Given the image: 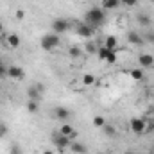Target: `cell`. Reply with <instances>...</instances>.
<instances>
[{
	"label": "cell",
	"mask_w": 154,
	"mask_h": 154,
	"mask_svg": "<svg viewBox=\"0 0 154 154\" xmlns=\"http://www.w3.org/2000/svg\"><path fill=\"white\" fill-rule=\"evenodd\" d=\"M84 22H86L88 25H91V27L97 29L99 25H102V23L106 22V11H104L102 7H91V9L86 11Z\"/></svg>",
	"instance_id": "cell-1"
},
{
	"label": "cell",
	"mask_w": 154,
	"mask_h": 154,
	"mask_svg": "<svg viewBox=\"0 0 154 154\" xmlns=\"http://www.w3.org/2000/svg\"><path fill=\"white\" fill-rule=\"evenodd\" d=\"M59 43H61V38H59V34H56V32L43 34L41 39H39V47H41L43 50H54L56 47H59Z\"/></svg>",
	"instance_id": "cell-2"
},
{
	"label": "cell",
	"mask_w": 154,
	"mask_h": 154,
	"mask_svg": "<svg viewBox=\"0 0 154 154\" xmlns=\"http://www.w3.org/2000/svg\"><path fill=\"white\" fill-rule=\"evenodd\" d=\"M52 142H54V145H56V149H57L59 152L66 151V149L70 147V143H72V140H70L68 136H63V134H61L59 131L52 134Z\"/></svg>",
	"instance_id": "cell-3"
},
{
	"label": "cell",
	"mask_w": 154,
	"mask_h": 154,
	"mask_svg": "<svg viewBox=\"0 0 154 154\" xmlns=\"http://www.w3.org/2000/svg\"><path fill=\"white\" fill-rule=\"evenodd\" d=\"M68 29H70L68 20H65V18H54V20H52V32L63 34V32H66Z\"/></svg>",
	"instance_id": "cell-4"
},
{
	"label": "cell",
	"mask_w": 154,
	"mask_h": 154,
	"mask_svg": "<svg viewBox=\"0 0 154 154\" xmlns=\"http://www.w3.org/2000/svg\"><path fill=\"white\" fill-rule=\"evenodd\" d=\"M129 127H131V131H133L134 134H142V133L147 129V124H145V120H143V118L134 116V118H131V120H129Z\"/></svg>",
	"instance_id": "cell-5"
},
{
	"label": "cell",
	"mask_w": 154,
	"mask_h": 154,
	"mask_svg": "<svg viewBox=\"0 0 154 154\" xmlns=\"http://www.w3.org/2000/svg\"><path fill=\"white\" fill-rule=\"evenodd\" d=\"M75 32L79 34V36H81V38H91V36L95 34V27L88 25L86 22H81V23H77Z\"/></svg>",
	"instance_id": "cell-6"
},
{
	"label": "cell",
	"mask_w": 154,
	"mask_h": 154,
	"mask_svg": "<svg viewBox=\"0 0 154 154\" xmlns=\"http://www.w3.org/2000/svg\"><path fill=\"white\" fill-rule=\"evenodd\" d=\"M7 77H11L14 81H22V79H25V70L22 66L11 65V66H7Z\"/></svg>",
	"instance_id": "cell-7"
},
{
	"label": "cell",
	"mask_w": 154,
	"mask_h": 154,
	"mask_svg": "<svg viewBox=\"0 0 154 154\" xmlns=\"http://www.w3.org/2000/svg\"><path fill=\"white\" fill-rule=\"evenodd\" d=\"M4 41L7 43L9 48H18L20 43H22V41H20V36H18L16 32H9L7 36H4Z\"/></svg>",
	"instance_id": "cell-8"
},
{
	"label": "cell",
	"mask_w": 154,
	"mask_h": 154,
	"mask_svg": "<svg viewBox=\"0 0 154 154\" xmlns=\"http://www.w3.org/2000/svg\"><path fill=\"white\" fill-rule=\"evenodd\" d=\"M138 63L142 68H151V66H154V56L152 54H140Z\"/></svg>",
	"instance_id": "cell-9"
},
{
	"label": "cell",
	"mask_w": 154,
	"mask_h": 154,
	"mask_svg": "<svg viewBox=\"0 0 154 154\" xmlns=\"http://www.w3.org/2000/svg\"><path fill=\"white\" fill-rule=\"evenodd\" d=\"M54 116L57 120H68L70 118V109L65 108V106H56L54 108Z\"/></svg>",
	"instance_id": "cell-10"
},
{
	"label": "cell",
	"mask_w": 154,
	"mask_h": 154,
	"mask_svg": "<svg viewBox=\"0 0 154 154\" xmlns=\"http://www.w3.org/2000/svg\"><path fill=\"white\" fill-rule=\"evenodd\" d=\"M127 41L131 43V45H136V47H142L143 43H145V39L142 34H138V32H134V31H131L129 34H127Z\"/></svg>",
	"instance_id": "cell-11"
},
{
	"label": "cell",
	"mask_w": 154,
	"mask_h": 154,
	"mask_svg": "<svg viewBox=\"0 0 154 154\" xmlns=\"http://www.w3.org/2000/svg\"><path fill=\"white\" fill-rule=\"evenodd\" d=\"M136 22H138L142 27H149V25L152 23V18H151V14H147V13H140V14H136Z\"/></svg>",
	"instance_id": "cell-12"
},
{
	"label": "cell",
	"mask_w": 154,
	"mask_h": 154,
	"mask_svg": "<svg viewBox=\"0 0 154 154\" xmlns=\"http://www.w3.org/2000/svg\"><path fill=\"white\" fill-rule=\"evenodd\" d=\"M70 151L74 154H86L88 152V147L84 143H79V142H72L70 143Z\"/></svg>",
	"instance_id": "cell-13"
},
{
	"label": "cell",
	"mask_w": 154,
	"mask_h": 154,
	"mask_svg": "<svg viewBox=\"0 0 154 154\" xmlns=\"http://www.w3.org/2000/svg\"><path fill=\"white\" fill-rule=\"evenodd\" d=\"M120 5V0H102V9L104 11H115Z\"/></svg>",
	"instance_id": "cell-14"
},
{
	"label": "cell",
	"mask_w": 154,
	"mask_h": 154,
	"mask_svg": "<svg viewBox=\"0 0 154 154\" xmlns=\"http://www.w3.org/2000/svg\"><path fill=\"white\" fill-rule=\"evenodd\" d=\"M104 47L106 48H109V50H118V39L115 38V36H108L106 38V41H104Z\"/></svg>",
	"instance_id": "cell-15"
},
{
	"label": "cell",
	"mask_w": 154,
	"mask_h": 154,
	"mask_svg": "<svg viewBox=\"0 0 154 154\" xmlns=\"http://www.w3.org/2000/svg\"><path fill=\"white\" fill-rule=\"evenodd\" d=\"M27 95H29V99H31V100H39V97H41V91H39L36 86H29V90H27Z\"/></svg>",
	"instance_id": "cell-16"
},
{
	"label": "cell",
	"mask_w": 154,
	"mask_h": 154,
	"mask_svg": "<svg viewBox=\"0 0 154 154\" xmlns=\"http://www.w3.org/2000/svg\"><path fill=\"white\" fill-rule=\"evenodd\" d=\"M74 131H75V129H74L70 124H63V125L59 127V133H61L63 136H68V138H70V134H72Z\"/></svg>",
	"instance_id": "cell-17"
},
{
	"label": "cell",
	"mask_w": 154,
	"mask_h": 154,
	"mask_svg": "<svg viewBox=\"0 0 154 154\" xmlns=\"http://www.w3.org/2000/svg\"><path fill=\"white\" fill-rule=\"evenodd\" d=\"M27 111H29V113H38L39 111V100H31V99H29V102H27Z\"/></svg>",
	"instance_id": "cell-18"
},
{
	"label": "cell",
	"mask_w": 154,
	"mask_h": 154,
	"mask_svg": "<svg viewBox=\"0 0 154 154\" xmlns=\"http://www.w3.org/2000/svg\"><path fill=\"white\" fill-rule=\"evenodd\" d=\"M91 122H93V125H95V127H100V129H102V127L108 124V122H106V118H104L102 115H95Z\"/></svg>",
	"instance_id": "cell-19"
},
{
	"label": "cell",
	"mask_w": 154,
	"mask_h": 154,
	"mask_svg": "<svg viewBox=\"0 0 154 154\" xmlns=\"http://www.w3.org/2000/svg\"><path fill=\"white\" fill-rule=\"evenodd\" d=\"M102 131H104V134H106V136H109V138H115V136H116V129L111 125V124H106V125L102 127Z\"/></svg>",
	"instance_id": "cell-20"
},
{
	"label": "cell",
	"mask_w": 154,
	"mask_h": 154,
	"mask_svg": "<svg viewBox=\"0 0 154 154\" xmlns=\"http://www.w3.org/2000/svg\"><path fill=\"white\" fill-rule=\"evenodd\" d=\"M129 75L133 77V79H134V81H142V79H143V70H142V68H133V70H131V72H129Z\"/></svg>",
	"instance_id": "cell-21"
},
{
	"label": "cell",
	"mask_w": 154,
	"mask_h": 154,
	"mask_svg": "<svg viewBox=\"0 0 154 154\" xmlns=\"http://www.w3.org/2000/svg\"><path fill=\"white\" fill-rule=\"evenodd\" d=\"M93 82H95V75L93 74H84L82 75V84L84 86H91Z\"/></svg>",
	"instance_id": "cell-22"
},
{
	"label": "cell",
	"mask_w": 154,
	"mask_h": 154,
	"mask_svg": "<svg viewBox=\"0 0 154 154\" xmlns=\"http://www.w3.org/2000/svg\"><path fill=\"white\" fill-rule=\"evenodd\" d=\"M108 52H109V48H106L104 45H102V47H99V50H97V56H99V59H100V61H106V56H108Z\"/></svg>",
	"instance_id": "cell-23"
},
{
	"label": "cell",
	"mask_w": 154,
	"mask_h": 154,
	"mask_svg": "<svg viewBox=\"0 0 154 154\" xmlns=\"http://www.w3.org/2000/svg\"><path fill=\"white\" fill-rule=\"evenodd\" d=\"M116 59H118V57H116V52L115 50H109L108 56H106V63H108V65H115Z\"/></svg>",
	"instance_id": "cell-24"
},
{
	"label": "cell",
	"mask_w": 154,
	"mask_h": 154,
	"mask_svg": "<svg viewBox=\"0 0 154 154\" xmlns=\"http://www.w3.org/2000/svg\"><path fill=\"white\" fill-rule=\"evenodd\" d=\"M68 54H70V57H79V56H81V48L74 45V47L68 48Z\"/></svg>",
	"instance_id": "cell-25"
},
{
	"label": "cell",
	"mask_w": 154,
	"mask_h": 154,
	"mask_svg": "<svg viewBox=\"0 0 154 154\" xmlns=\"http://www.w3.org/2000/svg\"><path fill=\"white\" fill-rule=\"evenodd\" d=\"M84 48H86V52H90V54H95V52L99 50V47H97L95 43H86V47H84Z\"/></svg>",
	"instance_id": "cell-26"
},
{
	"label": "cell",
	"mask_w": 154,
	"mask_h": 154,
	"mask_svg": "<svg viewBox=\"0 0 154 154\" xmlns=\"http://www.w3.org/2000/svg\"><path fill=\"white\" fill-rule=\"evenodd\" d=\"M9 154H23V151L20 149V145L13 143V145H11V149H9Z\"/></svg>",
	"instance_id": "cell-27"
},
{
	"label": "cell",
	"mask_w": 154,
	"mask_h": 154,
	"mask_svg": "<svg viewBox=\"0 0 154 154\" xmlns=\"http://www.w3.org/2000/svg\"><path fill=\"white\" fill-rule=\"evenodd\" d=\"M120 4H124L125 7H134L138 5V0H120Z\"/></svg>",
	"instance_id": "cell-28"
},
{
	"label": "cell",
	"mask_w": 154,
	"mask_h": 154,
	"mask_svg": "<svg viewBox=\"0 0 154 154\" xmlns=\"http://www.w3.org/2000/svg\"><path fill=\"white\" fill-rule=\"evenodd\" d=\"M4 75H7V66H5V65H4V61L0 59V79H2Z\"/></svg>",
	"instance_id": "cell-29"
},
{
	"label": "cell",
	"mask_w": 154,
	"mask_h": 154,
	"mask_svg": "<svg viewBox=\"0 0 154 154\" xmlns=\"http://www.w3.org/2000/svg\"><path fill=\"white\" fill-rule=\"evenodd\" d=\"M143 39L147 41V43H154V32L151 31V32H147L145 36H143Z\"/></svg>",
	"instance_id": "cell-30"
},
{
	"label": "cell",
	"mask_w": 154,
	"mask_h": 154,
	"mask_svg": "<svg viewBox=\"0 0 154 154\" xmlns=\"http://www.w3.org/2000/svg\"><path fill=\"white\" fill-rule=\"evenodd\" d=\"M16 18H18V20H23V18H25V11L18 9V11H16Z\"/></svg>",
	"instance_id": "cell-31"
},
{
	"label": "cell",
	"mask_w": 154,
	"mask_h": 154,
	"mask_svg": "<svg viewBox=\"0 0 154 154\" xmlns=\"http://www.w3.org/2000/svg\"><path fill=\"white\" fill-rule=\"evenodd\" d=\"M5 133H7V127H5V125H0V138H2Z\"/></svg>",
	"instance_id": "cell-32"
},
{
	"label": "cell",
	"mask_w": 154,
	"mask_h": 154,
	"mask_svg": "<svg viewBox=\"0 0 154 154\" xmlns=\"http://www.w3.org/2000/svg\"><path fill=\"white\" fill-rule=\"evenodd\" d=\"M41 154H54V152H52L50 149H45V151H43V152H41Z\"/></svg>",
	"instance_id": "cell-33"
},
{
	"label": "cell",
	"mask_w": 154,
	"mask_h": 154,
	"mask_svg": "<svg viewBox=\"0 0 154 154\" xmlns=\"http://www.w3.org/2000/svg\"><path fill=\"white\" fill-rule=\"evenodd\" d=\"M125 154H136L134 151H125Z\"/></svg>",
	"instance_id": "cell-34"
},
{
	"label": "cell",
	"mask_w": 154,
	"mask_h": 154,
	"mask_svg": "<svg viewBox=\"0 0 154 154\" xmlns=\"http://www.w3.org/2000/svg\"><path fill=\"white\" fill-rule=\"evenodd\" d=\"M0 34H2V23H0Z\"/></svg>",
	"instance_id": "cell-35"
},
{
	"label": "cell",
	"mask_w": 154,
	"mask_h": 154,
	"mask_svg": "<svg viewBox=\"0 0 154 154\" xmlns=\"http://www.w3.org/2000/svg\"><path fill=\"white\" fill-rule=\"evenodd\" d=\"M0 95H2V91H0Z\"/></svg>",
	"instance_id": "cell-36"
},
{
	"label": "cell",
	"mask_w": 154,
	"mask_h": 154,
	"mask_svg": "<svg viewBox=\"0 0 154 154\" xmlns=\"http://www.w3.org/2000/svg\"><path fill=\"white\" fill-rule=\"evenodd\" d=\"M152 2H154V0H152Z\"/></svg>",
	"instance_id": "cell-37"
}]
</instances>
